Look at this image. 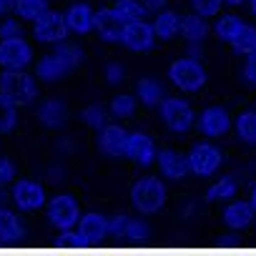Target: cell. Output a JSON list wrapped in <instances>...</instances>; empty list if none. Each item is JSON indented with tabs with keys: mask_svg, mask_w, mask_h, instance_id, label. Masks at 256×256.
<instances>
[{
	"mask_svg": "<svg viewBox=\"0 0 256 256\" xmlns=\"http://www.w3.org/2000/svg\"><path fill=\"white\" fill-rule=\"evenodd\" d=\"M156 40V30L154 26H148L144 18L141 20H131V23H126L123 28V46L128 50H134V53H144L154 46Z\"/></svg>",
	"mask_w": 256,
	"mask_h": 256,
	"instance_id": "10",
	"label": "cell"
},
{
	"mask_svg": "<svg viewBox=\"0 0 256 256\" xmlns=\"http://www.w3.org/2000/svg\"><path fill=\"white\" fill-rule=\"evenodd\" d=\"M236 134L244 144H256V110H244L238 116Z\"/></svg>",
	"mask_w": 256,
	"mask_h": 256,
	"instance_id": "28",
	"label": "cell"
},
{
	"mask_svg": "<svg viewBox=\"0 0 256 256\" xmlns=\"http://www.w3.org/2000/svg\"><path fill=\"white\" fill-rule=\"evenodd\" d=\"M158 168L164 171V176H168V178H174V181H181V178H186V174L191 171L188 168V158L186 156H181V154H176L174 148H164V151H158Z\"/></svg>",
	"mask_w": 256,
	"mask_h": 256,
	"instance_id": "17",
	"label": "cell"
},
{
	"mask_svg": "<svg viewBox=\"0 0 256 256\" xmlns=\"http://www.w3.org/2000/svg\"><path fill=\"white\" fill-rule=\"evenodd\" d=\"M93 18H96V10H93L88 3H76V6H70V10L66 13L68 28H70L73 33H78V36L93 30Z\"/></svg>",
	"mask_w": 256,
	"mask_h": 256,
	"instance_id": "19",
	"label": "cell"
},
{
	"mask_svg": "<svg viewBox=\"0 0 256 256\" xmlns=\"http://www.w3.org/2000/svg\"><path fill=\"white\" fill-rule=\"evenodd\" d=\"M244 76H246V80H248V83H256V50H254V53H248L246 66H244Z\"/></svg>",
	"mask_w": 256,
	"mask_h": 256,
	"instance_id": "39",
	"label": "cell"
},
{
	"mask_svg": "<svg viewBox=\"0 0 256 256\" xmlns=\"http://www.w3.org/2000/svg\"><path fill=\"white\" fill-rule=\"evenodd\" d=\"M251 13L256 16V0H251Z\"/></svg>",
	"mask_w": 256,
	"mask_h": 256,
	"instance_id": "45",
	"label": "cell"
},
{
	"mask_svg": "<svg viewBox=\"0 0 256 256\" xmlns=\"http://www.w3.org/2000/svg\"><path fill=\"white\" fill-rule=\"evenodd\" d=\"M46 10V0H16V13L26 20H36Z\"/></svg>",
	"mask_w": 256,
	"mask_h": 256,
	"instance_id": "30",
	"label": "cell"
},
{
	"mask_svg": "<svg viewBox=\"0 0 256 256\" xmlns=\"http://www.w3.org/2000/svg\"><path fill=\"white\" fill-rule=\"evenodd\" d=\"M93 28L96 33L108 40V43H123V28L126 23L118 18V13L113 8H100L96 10V18H93Z\"/></svg>",
	"mask_w": 256,
	"mask_h": 256,
	"instance_id": "11",
	"label": "cell"
},
{
	"mask_svg": "<svg viewBox=\"0 0 256 256\" xmlns=\"http://www.w3.org/2000/svg\"><path fill=\"white\" fill-rule=\"evenodd\" d=\"M181 33H184V38H186L188 43H198V40L206 38L208 26H206V20H204L201 13H194V16H186V18L181 20Z\"/></svg>",
	"mask_w": 256,
	"mask_h": 256,
	"instance_id": "24",
	"label": "cell"
},
{
	"mask_svg": "<svg viewBox=\"0 0 256 256\" xmlns=\"http://www.w3.org/2000/svg\"><path fill=\"white\" fill-rule=\"evenodd\" d=\"M136 93L144 106H161L164 103V86L154 78H141L136 86Z\"/></svg>",
	"mask_w": 256,
	"mask_h": 256,
	"instance_id": "25",
	"label": "cell"
},
{
	"mask_svg": "<svg viewBox=\"0 0 256 256\" xmlns=\"http://www.w3.org/2000/svg\"><path fill=\"white\" fill-rule=\"evenodd\" d=\"M168 76L186 93H196V90H201L206 86V70L194 58H176L171 63V68H168Z\"/></svg>",
	"mask_w": 256,
	"mask_h": 256,
	"instance_id": "4",
	"label": "cell"
},
{
	"mask_svg": "<svg viewBox=\"0 0 256 256\" xmlns=\"http://www.w3.org/2000/svg\"><path fill=\"white\" fill-rule=\"evenodd\" d=\"M13 36H20V23L8 18V20L0 23V40H3V38H13Z\"/></svg>",
	"mask_w": 256,
	"mask_h": 256,
	"instance_id": "37",
	"label": "cell"
},
{
	"mask_svg": "<svg viewBox=\"0 0 256 256\" xmlns=\"http://www.w3.org/2000/svg\"><path fill=\"white\" fill-rule=\"evenodd\" d=\"M10 8H16L13 0H0V13H8Z\"/></svg>",
	"mask_w": 256,
	"mask_h": 256,
	"instance_id": "42",
	"label": "cell"
},
{
	"mask_svg": "<svg viewBox=\"0 0 256 256\" xmlns=\"http://www.w3.org/2000/svg\"><path fill=\"white\" fill-rule=\"evenodd\" d=\"M110 236V226H108V218L103 214H86L80 216L78 221V238L80 241H88V244H100Z\"/></svg>",
	"mask_w": 256,
	"mask_h": 256,
	"instance_id": "13",
	"label": "cell"
},
{
	"mask_svg": "<svg viewBox=\"0 0 256 256\" xmlns=\"http://www.w3.org/2000/svg\"><path fill=\"white\" fill-rule=\"evenodd\" d=\"M228 43H231L238 53H246V56L254 53V50H256V28L241 20V26L234 30V36L228 38Z\"/></svg>",
	"mask_w": 256,
	"mask_h": 256,
	"instance_id": "22",
	"label": "cell"
},
{
	"mask_svg": "<svg viewBox=\"0 0 256 256\" xmlns=\"http://www.w3.org/2000/svg\"><path fill=\"white\" fill-rule=\"evenodd\" d=\"M83 118H86V123H88L90 128H103L106 120H108V113H106V108H100V106H88V108L83 110Z\"/></svg>",
	"mask_w": 256,
	"mask_h": 256,
	"instance_id": "33",
	"label": "cell"
},
{
	"mask_svg": "<svg viewBox=\"0 0 256 256\" xmlns=\"http://www.w3.org/2000/svg\"><path fill=\"white\" fill-rule=\"evenodd\" d=\"M128 158H131L134 164H138V166H151L158 158L154 141L141 131L128 134Z\"/></svg>",
	"mask_w": 256,
	"mask_h": 256,
	"instance_id": "15",
	"label": "cell"
},
{
	"mask_svg": "<svg viewBox=\"0 0 256 256\" xmlns=\"http://www.w3.org/2000/svg\"><path fill=\"white\" fill-rule=\"evenodd\" d=\"M231 128V116L226 108H218V106H211L201 113V131L211 138L216 136H224Z\"/></svg>",
	"mask_w": 256,
	"mask_h": 256,
	"instance_id": "16",
	"label": "cell"
},
{
	"mask_svg": "<svg viewBox=\"0 0 256 256\" xmlns=\"http://www.w3.org/2000/svg\"><path fill=\"white\" fill-rule=\"evenodd\" d=\"M238 26H241V18H236V16H224V18L216 23V36L228 43V38L234 36V30H236Z\"/></svg>",
	"mask_w": 256,
	"mask_h": 256,
	"instance_id": "32",
	"label": "cell"
},
{
	"mask_svg": "<svg viewBox=\"0 0 256 256\" xmlns=\"http://www.w3.org/2000/svg\"><path fill=\"white\" fill-rule=\"evenodd\" d=\"M134 110H136L134 96H128V93L113 96V100H110V113H113V116H118V118H131Z\"/></svg>",
	"mask_w": 256,
	"mask_h": 256,
	"instance_id": "29",
	"label": "cell"
},
{
	"mask_svg": "<svg viewBox=\"0 0 256 256\" xmlns=\"http://www.w3.org/2000/svg\"><path fill=\"white\" fill-rule=\"evenodd\" d=\"M123 80H126V70H123V66L110 63V66H108V83L116 86V83H123Z\"/></svg>",
	"mask_w": 256,
	"mask_h": 256,
	"instance_id": "38",
	"label": "cell"
},
{
	"mask_svg": "<svg viewBox=\"0 0 256 256\" xmlns=\"http://www.w3.org/2000/svg\"><path fill=\"white\" fill-rule=\"evenodd\" d=\"M68 20L66 16L56 13V10H46L33 20V33L40 43H60L68 36Z\"/></svg>",
	"mask_w": 256,
	"mask_h": 256,
	"instance_id": "8",
	"label": "cell"
},
{
	"mask_svg": "<svg viewBox=\"0 0 256 256\" xmlns=\"http://www.w3.org/2000/svg\"><path fill=\"white\" fill-rule=\"evenodd\" d=\"M251 204H254V208H256V188L251 191Z\"/></svg>",
	"mask_w": 256,
	"mask_h": 256,
	"instance_id": "44",
	"label": "cell"
},
{
	"mask_svg": "<svg viewBox=\"0 0 256 256\" xmlns=\"http://www.w3.org/2000/svg\"><path fill=\"white\" fill-rule=\"evenodd\" d=\"M78 216H80V208H78V201L73 196L58 194V196L50 198V204H48V218H50V224L58 231H70L78 224Z\"/></svg>",
	"mask_w": 256,
	"mask_h": 256,
	"instance_id": "6",
	"label": "cell"
},
{
	"mask_svg": "<svg viewBox=\"0 0 256 256\" xmlns=\"http://www.w3.org/2000/svg\"><path fill=\"white\" fill-rule=\"evenodd\" d=\"M191 6L201 16H216L224 6V0H191Z\"/></svg>",
	"mask_w": 256,
	"mask_h": 256,
	"instance_id": "35",
	"label": "cell"
},
{
	"mask_svg": "<svg viewBox=\"0 0 256 256\" xmlns=\"http://www.w3.org/2000/svg\"><path fill=\"white\" fill-rule=\"evenodd\" d=\"M26 234H23V226L18 221V216L6 208V206H0V238L3 241H20Z\"/></svg>",
	"mask_w": 256,
	"mask_h": 256,
	"instance_id": "21",
	"label": "cell"
},
{
	"mask_svg": "<svg viewBox=\"0 0 256 256\" xmlns=\"http://www.w3.org/2000/svg\"><path fill=\"white\" fill-rule=\"evenodd\" d=\"M0 188H3V186H0ZM0 204H3V194H0Z\"/></svg>",
	"mask_w": 256,
	"mask_h": 256,
	"instance_id": "46",
	"label": "cell"
},
{
	"mask_svg": "<svg viewBox=\"0 0 256 256\" xmlns=\"http://www.w3.org/2000/svg\"><path fill=\"white\" fill-rule=\"evenodd\" d=\"M224 3H228V6H241L244 0H224Z\"/></svg>",
	"mask_w": 256,
	"mask_h": 256,
	"instance_id": "43",
	"label": "cell"
},
{
	"mask_svg": "<svg viewBox=\"0 0 256 256\" xmlns=\"http://www.w3.org/2000/svg\"><path fill=\"white\" fill-rule=\"evenodd\" d=\"M100 148L110 158H126L128 156V134L118 123H106L100 128Z\"/></svg>",
	"mask_w": 256,
	"mask_h": 256,
	"instance_id": "14",
	"label": "cell"
},
{
	"mask_svg": "<svg viewBox=\"0 0 256 256\" xmlns=\"http://www.w3.org/2000/svg\"><path fill=\"white\" fill-rule=\"evenodd\" d=\"M131 201H134V206L144 216L156 214L166 204V186H164V181L158 176H146V178L136 181L134 188H131Z\"/></svg>",
	"mask_w": 256,
	"mask_h": 256,
	"instance_id": "2",
	"label": "cell"
},
{
	"mask_svg": "<svg viewBox=\"0 0 256 256\" xmlns=\"http://www.w3.org/2000/svg\"><path fill=\"white\" fill-rule=\"evenodd\" d=\"M16 123H18V106L8 96L0 93V134L13 131Z\"/></svg>",
	"mask_w": 256,
	"mask_h": 256,
	"instance_id": "27",
	"label": "cell"
},
{
	"mask_svg": "<svg viewBox=\"0 0 256 256\" xmlns=\"http://www.w3.org/2000/svg\"><path fill=\"white\" fill-rule=\"evenodd\" d=\"M120 238H146L148 236V226L144 224V221H126V226H123V231L118 234Z\"/></svg>",
	"mask_w": 256,
	"mask_h": 256,
	"instance_id": "34",
	"label": "cell"
},
{
	"mask_svg": "<svg viewBox=\"0 0 256 256\" xmlns=\"http://www.w3.org/2000/svg\"><path fill=\"white\" fill-rule=\"evenodd\" d=\"M38 120L46 123V126H60L66 118H68V108L63 100H56V98H48L38 106Z\"/></svg>",
	"mask_w": 256,
	"mask_h": 256,
	"instance_id": "20",
	"label": "cell"
},
{
	"mask_svg": "<svg viewBox=\"0 0 256 256\" xmlns=\"http://www.w3.org/2000/svg\"><path fill=\"white\" fill-rule=\"evenodd\" d=\"M13 178H16V166H13V161H8V158L0 156V186L10 184Z\"/></svg>",
	"mask_w": 256,
	"mask_h": 256,
	"instance_id": "36",
	"label": "cell"
},
{
	"mask_svg": "<svg viewBox=\"0 0 256 256\" xmlns=\"http://www.w3.org/2000/svg\"><path fill=\"white\" fill-rule=\"evenodd\" d=\"M161 118L171 134H186L194 126V108L188 106V100L171 96V98H164L161 103Z\"/></svg>",
	"mask_w": 256,
	"mask_h": 256,
	"instance_id": "5",
	"label": "cell"
},
{
	"mask_svg": "<svg viewBox=\"0 0 256 256\" xmlns=\"http://www.w3.org/2000/svg\"><path fill=\"white\" fill-rule=\"evenodd\" d=\"M80 63V48L73 46V43H63L56 53L46 56L43 60H38V68H36V76L46 83H53V80H60L68 70H73L76 66Z\"/></svg>",
	"mask_w": 256,
	"mask_h": 256,
	"instance_id": "1",
	"label": "cell"
},
{
	"mask_svg": "<svg viewBox=\"0 0 256 256\" xmlns=\"http://www.w3.org/2000/svg\"><path fill=\"white\" fill-rule=\"evenodd\" d=\"M234 188H236V184H234L231 178H221L218 184H214V186L206 191V201H208V204L226 201L228 196H234Z\"/></svg>",
	"mask_w": 256,
	"mask_h": 256,
	"instance_id": "31",
	"label": "cell"
},
{
	"mask_svg": "<svg viewBox=\"0 0 256 256\" xmlns=\"http://www.w3.org/2000/svg\"><path fill=\"white\" fill-rule=\"evenodd\" d=\"M13 201L23 208V211H38L46 204V188L38 181H16L13 186Z\"/></svg>",
	"mask_w": 256,
	"mask_h": 256,
	"instance_id": "12",
	"label": "cell"
},
{
	"mask_svg": "<svg viewBox=\"0 0 256 256\" xmlns=\"http://www.w3.org/2000/svg\"><path fill=\"white\" fill-rule=\"evenodd\" d=\"M254 214H256V208H254V204L251 201H231L226 208H224V221H226V226L228 228H246L251 221H254Z\"/></svg>",
	"mask_w": 256,
	"mask_h": 256,
	"instance_id": "18",
	"label": "cell"
},
{
	"mask_svg": "<svg viewBox=\"0 0 256 256\" xmlns=\"http://www.w3.org/2000/svg\"><path fill=\"white\" fill-rule=\"evenodd\" d=\"M113 10L118 13V18L123 23H131V20H141L148 8L144 3H138V0H118V3L113 6Z\"/></svg>",
	"mask_w": 256,
	"mask_h": 256,
	"instance_id": "26",
	"label": "cell"
},
{
	"mask_svg": "<svg viewBox=\"0 0 256 256\" xmlns=\"http://www.w3.org/2000/svg\"><path fill=\"white\" fill-rule=\"evenodd\" d=\"M0 93L8 96L16 106H28V103H33L36 96H38L33 76H28L23 68L0 73Z\"/></svg>",
	"mask_w": 256,
	"mask_h": 256,
	"instance_id": "3",
	"label": "cell"
},
{
	"mask_svg": "<svg viewBox=\"0 0 256 256\" xmlns=\"http://www.w3.org/2000/svg\"><path fill=\"white\" fill-rule=\"evenodd\" d=\"M126 221H128V218H126V214H116V218H113V221H108V226H110V234H116V236H118V234L123 231Z\"/></svg>",
	"mask_w": 256,
	"mask_h": 256,
	"instance_id": "40",
	"label": "cell"
},
{
	"mask_svg": "<svg viewBox=\"0 0 256 256\" xmlns=\"http://www.w3.org/2000/svg\"><path fill=\"white\" fill-rule=\"evenodd\" d=\"M33 60V48L26 38L13 36V38H3L0 40V66L6 70H18L26 68Z\"/></svg>",
	"mask_w": 256,
	"mask_h": 256,
	"instance_id": "7",
	"label": "cell"
},
{
	"mask_svg": "<svg viewBox=\"0 0 256 256\" xmlns=\"http://www.w3.org/2000/svg\"><path fill=\"white\" fill-rule=\"evenodd\" d=\"M178 26H181V20H178V13H176V10H161V13L156 16V20H154L156 38H161V40L174 38V36L178 33Z\"/></svg>",
	"mask_w": 256,
	"mask_h": 256,
	"instance_id": "23",
	"label": "cell"
},
{
	"mask_svg": "<svg viewBox=\"0 0 256 256\" xmlns=\"http://www.w3.org/2000/svg\"><path fill=\"white\" fill-rule=\"evenodd\" d=\"M166 3H168V0H144V6H146L148 10H156V13H158Z\"/></svg>",
	"mask_w": 256,
	"mask_h": 256,
	"instance_id": "41",
	"label": "cell"
},
{
	"mask_svg": "<svg viewBox=\"0 0 256 256\" xmlns=\"http://www.w3.org/2000/svg\"><path fill=\"white\" fill-rule=\"evenodd\" d=\"M186 158H188V168L196 176H211L221 166V151L214 144H196Z\"/></svg>",
	"mask_w": 256,
	"mask_h": 256,
	"instance_id": "9",
	"label": "cell"
}]
</instances>
